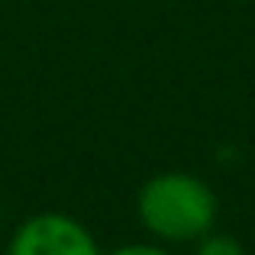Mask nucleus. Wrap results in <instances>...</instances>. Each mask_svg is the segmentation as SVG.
<instances>
[{"instance_id":"5","label":"nucleus","mask_w":255,"mask_h":255,"mask_svg":"<svg viewBox=\"0 0 255 255\" xmlns=\"http://www.w3.org/2000/svg\"><path fill=\"white\" fill-rule=\"evenodd\" d=\"M0 213H3V210H0Z\"/></svg>"},{"instance_id":"1","label":"nucleus","mask_w":255,"mask_h":255,"mask_svg":"<svg viewBox=\"0 0 255 255\" xmlns=\"http://www.w3.org/2000/svg\"><path fill=\"white\" fill-rule=\"evenodd\" d=\"M139 223L168 243H197L217 223V194L191 171H158L139 187Z\"/></svg>"},{"instance_id":"4","label":"nucleus","mask_w":255,"mask_h":255,"mask_svg":"<svg viewBox=\"0 0 255 255\" xmlns=\"http://www.w3.org/2000/svg\"><path fill=\"white\" fill-rule=\"evenodd\" d=\"M110 255H171V252L162 249V246H152V243H129V246L113 249Z\"/></svg>"},{"instance_id":"2","label":"nucleus","mask_w":255,"mask_h":255,"mask_svg":"<svg viewBox=\"0 0 255 255\" xmlns=\"http://www.w3.org/2000/svg\"><path fill=\"white\" fill-rule=\"evenodd\" d=\"M6 255H100L97 239L68 213H36L10 236Z\"/></svg>"},{"instance_id":"3","label":"nucleus","mask_w":255,"mask_h":255,"mask_svg":"<svg viewBox=\"0 0 255 255\" xmlns=\"http://www.w3.org/2000/svg\"><path fill=\"white\" fill-rule=\"evenodd\" d=\"M194 255H249L246 252V246L239 243L236 236H230V233H204V236L197 239V249Z\"/></svg>"}]
</instances>
